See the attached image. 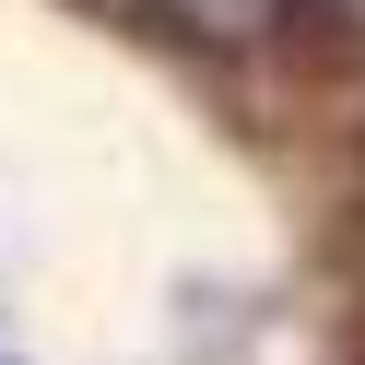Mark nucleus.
Masks as SVG:
<instances>
[{
  "label": "nucleus",
  "instance_id": "nucleus-1",
  "mask_svg": "<svg viewBox=\"0 0 365 365\" xmlns=\"http://www.w3.org/2000/svg\"><path fill=\"white\" fill-rule=\"evenodd\" d=\"M177 24H200V36H259L271 24V0H165Z\"/></svg>",
  "mask_w": 365,
  "mask_h": 365
}]
</instances>
